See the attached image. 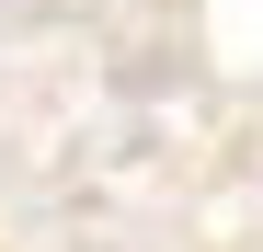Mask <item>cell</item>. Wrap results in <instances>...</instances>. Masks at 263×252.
Listing matches in <instances>:
<instances>
[]
</instances>
